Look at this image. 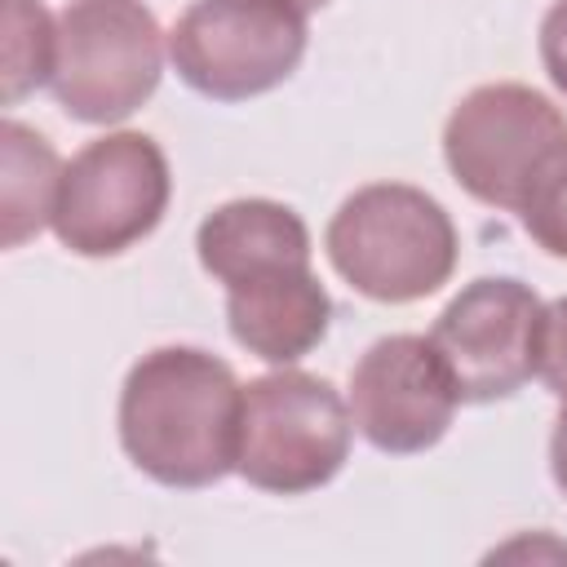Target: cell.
<instances>
[{
  "label": "cell",
  "instance_id": "ac0fdd59",
  "mask_svg": "<svg viewBox=\"0 0 567 567\" xmlns=\"http://www.w3.org/2000/svg\"><path fill=\"white\" fill-rule=\"evenodd\" d=\"M297 4H301V9H306V13H310V9H323V4H328V0H297Z\"/></svg>",
  "mask_w": 567,
  "mask_h": 567
},
{
  "label": "cell",
  "instance_id": "8fae6325",
  "mask_svg": "<svg viewBox=\"0 0 567 567\" xmlns=\"http://www.w3.org/2000/svg\"><path fill=\"white\" fill-rule=\"evenodd\" d=\"M195 252L221 288H235L279 266H310V230L288 204L248 195L213 208L199 221Z\"/></svg>",
  "mask_w": 567,
  "mask_h": 567
},
{
  "label": "cell",
  "instance_id": "30bf717a",
  "mask_svg": "<svg viewBox=\"0 0 567 567\" xmlns=\"http://www.w3.org/2000/svg\"><path fill=\"white\" fill-rule=\"evenodd\" d=\"M328 319L332 297L310 266H279L226 288L230 337L275 368H292L297 359H306L328 337Z\"/></svg>",
  "mask_w": 567,
  "mask_h": 567
},
{
  "label": "cell",
  "instance_id": "9a60e30c",
  "mask_svg": "<svg viewBox=\"0 0 567 567\" xmlns=\"http://www.w3.org/2000/svg\"><path fill=\"white\" fill-rule=\"evenodd\" d=\"M536 377L567 403V297L549 301L540 315V341H536Z\"/></svg>",
  "mask_w": 567,
  "mask_h": 567
},
{
  "label": "cell",
  "instance_id": "ba28073f",
  "mask_svg": "<svg viewBox=\"0 0 567 567\" xmlns=\"http://www.w3.org/2000/svg\"><path fill=\"white\" fill-rule=\"evenodd\" d=\"M540 315V297L509 275H483L443 306L430 346L447 363L461 403L509 399L536 377Z\"/></svg>",
  "mask_w": 567,
  "mask_h": 567
},
{
  "label": "cell",
  "instance_id": "3957f363",
  "mask_svg": "<svg viewBox=\"0 0 567 567\" xmlns=\"http://www.w3.org/2000/svg\"><path fill=\"white\" fill-rule=\"evenodd\" d=\"M354 416L332 381L279 368L244 385L235 470L257 492L306 496L332 483L350 456Z\"/></svg>",
  "mask_w": 567,
  "mask_h": 567
},
{
  "label": "cell",
  "instance_id": "8992f818",
  "mask_svg": "<svg viewBox=\"0 0 567 567\" xmlns=\"http://www.w3.org/2000/svg\"><path fill=\"white\" fill-rule=\"evenodd\" d=\"M168 195L173 177L155 137L133 128L93 137L62 168L53 235L75 257H120L164 221Z\"/></svg>",
  "mask_w": 567,
  "mask_h": 567
},
{
  "label": "cell",
  "instance_id": "5bb4252c",
  "mask_svg": "<svg viewBox=\"0 0 567 567\" xmlns=\"http://www.w3.org/2000/svg\"><path fill=\"white\" fill-rule=\"evenodd\" d=\"M518 221L536 248H545L549 257H567V142L536 173V182L518 208Z\"/></svg>",
  "mask_w": 567,
  "mask_h": 567
},
{
  "label": "cell",
  "instance_id": "9c48e42d",
  "mask_svg": "<svg viewBox=\"0 0 567 567\" xmlns=\"http://www.w3.org/2000/svg\"><path fill=\"white\" fill-rule=\"evenodd\" d=\"M456 403V381L430 337H381L350 368V416L377 452L412 456L434 447L447 434Z\"/></svg>",
  "mask_w": 567,
  "mask_h": 567
},
{
  "label": "cell",
  "instance_id": "6da1fadb",
  "mask_svg": "<svg viewBox=\"0 0 567 567\" xmlns=\"http://www.w3.org/2000/svg\"><path fill=\"white\" fill-rule=\"evenodd\" d=\"M244 385L230 363L199 346L142 354L120 390V443L159 487H208L239 461Z\"/></svg>",
  "mask_w": 567,
  "mask_h": 567
},
{
  "label": "cell",
  "instance_id": "277c9868",
  "mask_svg": "<svg viewBox=\"0 0 567 567\" xmlns=\"http://www.w3.org/2000/svg\"><path fill=\"white\" fill-rule=\"evenodd\" d=\"M164 75V31L142 0H71L58 13L53 97L71 120L120 124Z\"/></svg>",
  "mask_w": 567,
  "mask_h": 567
},
{
  "label": "cell",
  "instance_id": "e0dca14e",
  "mask_svg": "<svg viewBox=\"0 0 567 567\" xmlns=\"http://www.w3.org/2000/svg\"><path fill=\"white\" fill-rule=\"evenodd\" d=\"M549 470H554V483H558V492L567 496V408L558 412V421H554V434H549Z\"/></svg>",
  "mask_w": 567,
  "mask_h": 567
},
{
  "label": "cell",
  "instance_id": "7a4b0ae2",
  "mask_svg": "<svg viewBox=\"0 0 567 567\" xmlns=\"http://www.w3.org/2000/svg\"><path fill=\"white\" fill-rule=\"evenodd\" d=\"M332 270L368 301L408 306L439 292L456 270L447 208L408 182H372L341 199L323 235Z\"/></svg>",
  "mask_w": 567,
  "mask_h": 567
},
{
  "label": "cell",
  "instance_id": "5b68a950",
  "mask_svg": "<svg viewBox=\"0 0 567 567\" xmlns=\"http://www.w3.org/2000/svg\"><path fill=\"white\" fill-rule=\"evenodd\" d=\"M310 27L297 0H190L168 31L177 75L213 102L279 89L306 58Z\"/></svg>",
  "mask_w": 567,
  "mask_h": 567
},
{
  "label": "cell",
  "instance_id": "2e32d148",
  "mask_svg": "<svg viewBox=\"0 0 567 567\" xmlns=\"http://www.w3.org/2000/svg\"><path fill=\"white\" fill-rule=\"evenodd\" d=\"M540 62L554 89L567 97V0H554L540 18Z\"/></svg>",
  "mask_w": 567,
  "mask_h": 567
},
{
  "label": "cell",
  "instance_id": "7c38bea8",
  "mask_svg": "<svg viewBox=\"0 0 567 567\" xmlns=\"http://www.w3.org/2000/svg\"><path fill=\"white\" fill-rule=\"evenodd\" d=\"M62 159L44 133L0 120V244L18 248L44 226H53V204L62 186Z\"/></svg>",
  "mask_w": 567,
  "mask_h": 567
},
{
  "label": "cell",
  "instance_id": "4fadbf2b",
  "mask_svg": "<svg viewBox=\"0 0 567 567\" xmlns=\"http://www.w3.org/2000/svg\"><path fill=\"white\" fill-rule=\"evenodd\" d=\"M0 97L13 106L31 89L53 80L58 58V18L40 0H4V35H0Z\"/></svg>",
  "mask_w": 567,
  "mask_h": 567
},
{
  "label": "cell",
  "instance_id": "52a82bcc",
  "mask_svg": "<svg viewBox=\"0 0 567 567\" xmlns=\"http://www.w3.org/2000/svg\"><path fill=\"white\" fill-rule=\"evenodd\" d=\"M567 142V115L532 84L470 89L443 124V159L465 195L518 213L545 159Z\"/></svg>",
  "mask_w": 567,
  "mask_h": 567
}]
</instances>
